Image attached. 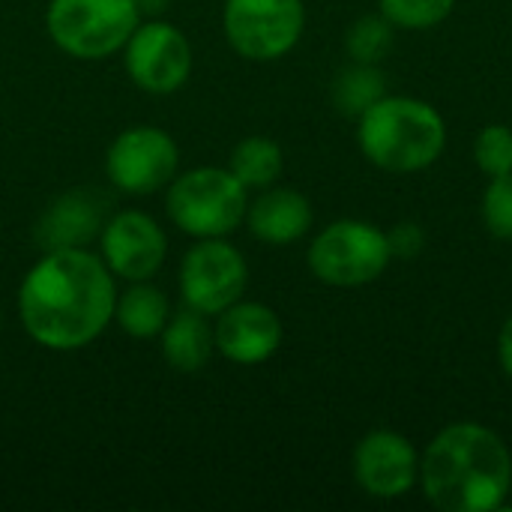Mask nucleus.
Segmentation results:
<instances>
[{
  "instance_id": "nucleus-1",
  "label": "nucleus",
  "mask_w": 512,
  "mask_h": 512,
  "mask_svg": "<svg viewBox=\"0 0 512 512\" xmlns=\"http://www.w3.org/2000/svg\"><path fill=\"white\" fill-rule=\"evenodd\" d=\"M114 306V273L87 249L45 252L18 288L21 324L48 351L87 348L114 321Z\"/></svg>"
},
{
  "instance_id": "nucleus-2",
  "label": "nucleus",
  "mask_w": 512,
  "mask_h": 512,
  "mask_svg": "<svg viewBox=\"0 0 512 512\" xmlns=\"http://www.w3.org/2000/svg\"><path fill=\"white\" fill-rule=\"evenodd\" d=\"M420 489L441 512H495L510 498L512 456L480 423H453L420 459Z\"/></svg>"
},
{
  "instance_id": "nucleus-3",
  "label": "nucleus",
  "mask_w": 512,
  "mask_h": 512,
  "mask_svg": "<svg viewBox=\"0 0 512 512\" xmlns=\"http://www.w3.org/2000/svg\"><path fill=\"white\" fill-rule=\"evenodd\" d=\"M357 141L366 159L384 171H423L447 147L444 117L414 96H381L360 117Z\"/></svg>"
},
{
  "instance_id": "nucleus-4",
  "label": "nucleus",
  "mask_w": 512,
  "mask_h": 512,
  "mask_svg": "<svg viewBox=\"0 0 512 512\" xmlns=\"http://www.w3.org/2000/svg\"><path fill=\"white\" fill-rule=\"evenodd\" d=\"M246 186L228 171L201 165L168 183V219L189 237H228L246 219Z\"/></svg>"
},
{
  "instance_id": "nucleus-5",
  "label": "nucleus",
  "mask_w": 512,
  "mask_h": 512,
  "mask_svg": "<svg viewBox=\"0 0 512 512\" xmlns=\"http://www.w3.org/2000/svg\"><path fill=\"white\" fill-rule=\"evenodd\" d=\"M138 24L141 15L132 0H51L45 12L54 45L78 60L117 54Z\"/></svg>"
},
{
  "instance_id": "nucleus-6",
  "label": "nucleus",
  "mask_w": 512,
  "mask_h": 512,
  "mask_svg": "<svg viewBox=\"0 0 512 512\" xmlns=\"http://www.w3.org/2000/svg\"><path fill=\"white\" fill-rule=\"evenodd\" d=\"M390 258L387 234L360 219H339L327 225L309 246V270L315 279L336 288L375 282L387 270Z\"/></svg>"
},
{
  "instance_id": "nucleus-7",
  "label": "nucleus",
  "mask_w": 512,
  "mask_h": 512,
  "mask_svg": "<svg viewBox=\"0 0 512 512\" xmlns=\"http://www.w3.org/2000/svg\"><path fill=\"white\" fill-rule=\"evenodd\" d=\"M222 27L231 48L249 60H279L303 36V0H225Z\"/></svg>"
},
{
  "instance_id": "nucleus-8",
  "label": "nucleus",
  "mask_w": 512,
  "mask_h": 512,
  "mask_svg": "<svg viewBox=\"0 0 512 512\" xmlns=\"http://www.w3.org/2000/svg\"><path fill=\"white\" fill-rule=\"evenodd\" d=\"M246 282H249L246 258L225 237L198 240V246H192L183 255L180 297L189 309L207 318L243 300Z\"/></svg>"
},
{
  "instance_id": "nucleus-9",
  "label": "nucleus",
  "mask_w": 512,
  "mask_h": 512,
  "mask_svg": "<svg viewBox=\"0 0 512 512\" xmlns=\"http://www.w3.org/2000/svg\"><path fill=\"white\" fill-rule=\"evenodd\" d=\"M180 150L174 138L156 126H132L120 132L105 156L108 180L129 195H150L177 177Z\"/></svg>"
},
{
  "instance_id": "nucleus-10",
  "label": "nucleus",
  "mask_w": 512,
  "mask_h": 512,
  "mask_svg": "<svg viewBox=\"0 0 512 512\" xmlns=\"http://www.w3.org/2000/svg\"><path fill=\"white\" fill-rule=\"evenodd\" d=\"M126 51V72L135 87L147 93H174L189 81L192 72V45L186 33L168 21L150 18L135 27Z\"/></svg>"
},
{
  "instance_id": "nucleus-11",
  "label": "nucleus",
  "mask_w": 512,
  "mask_h": 512,
  "mask_svg": "<svg viewBox=\"0 0 512 512\" xmlns=\"http://www.w3.org/2000/svg\"><path fill=\"white\" fill-rule=\"evenodd\" d=\"M99 246L105 267L114 273V279L126 282L153 279L168 255L162 225L141 210H123L111 216L99 234Z\"/></svg>"
},
{
  "instance_id": "nucleus-12",
  "label": "nucleus",
  "mask_w": 512,
  "mask_h": 512,
  "mask_svg": "<svg viewBox=\"0 0 512 512\" xmlns=\"http://www.w3.org/2000/svg\"><path fill=\"white\" fill-rule=\"evenodd\" d=\"M354 477L366 495L393 501L420 483V456L405 435L378 429L357 444Z\"/></svg>"
},
{
  "instance_id": "nucleus-13",
  "label": "nucleus",
  "mask_w": 512,
  "mask_h": 512,
  "mask_svg": "<svg viewBox=\"0 0 512 512\" xmlns=\"http://www.w3.org/2000/svg\"><path fill=\"white\" fill-rule=\"evenodd\" d=\"M216 351L240 366H258L270 360L282 345V321L264 303L237 300L216 315Z\"/></svg>"
},
{
  "instance_id": "nucleus-14",
  "label": "nucleus",
  "mask_w": 512,
  "mask_h": 512,
  "mask_svg": "<svg viewBox=\"0 0 512 512\" xmlns=\"http://www.w3.org/2000/svg\"><path fill=\"white\" fill-rule=\"evenodd\" d=\"M105 198L93 189H69L54 198L39 225L36 240L45 252L51 249H87L105 228Z\"/></svg>"
},
{
  "instance_id": "nucleus-15",
  "label": "nucleus",
  "mask_w": 512,
  "mask_h": 512,
  "mask_svg": "<svg viewBox=\"0 0 512 512\" xmlns=\"http://www.w3.org/2000/svg\"><path fill=\"white\" fill-rule=\"evenodd\" d=\"M249 231L270 246L297 243L312 228V204L297 189H267L246 207Z\"/></svg>"
},
{
  "instance_id": "nucleus-16",
  "label": "nucleus",
  "mask_w": 512,
  "mask_h": 512,
  "mask_svg": "<svg viewBox=\"0 0 512 512\" xmlns=\"http://www.w3.org/2000/svg\"><path fill=\"white\" fill-rule=\"evenodd\" d=\"M159 336H162V357L168 360L171 369L183 375L201 372L216 351V336H213V327L207 324V315L189 306L177 312L174 318H168Z\"/></svg>"
},
{
  "instance_id": "nucleus-17",
  "label": "nucleus",
  "mask_w": 512,
  "mask_h": 512,
  "mask_svg": "<svg viewBox=\"0 0 512 512\" xmlns=\"http://www.w3.org/2000/svg\"><path fill=\"white\" fill-rule=\"evenodd\" d=\"M168 297L150 285V279L144 282H132L114 306V321L132 336V339H153L162 333V327L168 324Z\"/></svg>"
},
{
  "instance_id": "nucleus-18",
  "label": "nucleus",
  "mask_w": 512,
  "mask_h": 512,
  "mask_svg": "<svg viewBox=\"0 0 512 512\" xmlns=\"http://www.w3.org/2000/svg\"><path fill=\"white\" fill-rule=\"evenodd\" d=\"M285 165L282 147L273 138L264 135H252L243 138L228 159V171L246 186V189H267L279 180Z\"/></svg>"
},
{
  "instance_id": "nucleus-19",
  "label": "nucleus",
  "mask_w": 512,
  "mask_h": 512,
  "mask_svg": "<svg viewBox=\"0 0 512 512\" xmlns=\"http://www.w3.org/2000/svg\"><path fill=\"white\" fill-rule=\"evenodd\" d=\"M381 96H387V81H384V72L378 69V63H357L354 60L333 81V102L348 117H360Z\"/></svg>"
},
{
  "instance_id": "nucleus-20",
  "label": "nucleus",
  "mask_w": 512,
  "mask_h": 512,
  "mask_svg": "<svg viewBox=\"0 0 512 512\" xmlns=\"http://www.w3.org/2000/svg\"><path fill=\"white\" fill-rule=\"evenodd\" d=\"M393 45V24L384 15H363L351 24L345 48L357 63H378Z\"/></svg>"
},
{
  "instance_id": "nucleus-21",
  "label": "nucleus",
  "mask_w": 512,
  "mask_h": 512,
  "mask_svg": "<svg viewBox=\"0 0 512 512\" xmlns=\"http://www.w3.org/2000/svg\"><path fill=\"white\" fill-rule=\"evenodd\" d=\"M456 0H381V15L393 27L426 30L441 24L453 12Z\"/></svg>"
},
{
  "instance_id": "nucleus-22",
  "label": "nucleus",
  "mask_w": 512,
  "mask_h": 512,
  "mask_svg": "<svg viewBox=\"0 0 512 512\" xmlns=\"http://www.w3.org/2000/svg\"><path fill=\"white\" fill-rule=\"evenodd\" d=\"M474 159L486 177H501L512 171V129L504 123H492L477 135Z\"/></svg>"
},
{
  "instance_id": "nucleus-23",
  "label": "nucleus",
  "mask_w": 512,
  "mask_h": 512,
  "mask_svg": "<svg viewBox=\"0 0 512 512\" xmlns=\"http://www.w3.org/2000/svg\"><path fill=\"white\" fill-rule=\"evenodd\" d=\"M483 222L495 237L512 240V171L489 180L483 195Z\"/></svg>"
},
{
  "instance_id": "nucleus-24",
  "label": "nucleus",
  "mask_w": 512,
  "mask_h": 512,
  "mask_svg": "<svg viewBox=\"0 0 512 512\" xmlns=\"http://www.w3.org/2000/svg\"><path fill=\"white\" fill-rule=\"evenodd\" d=\"M387 240H390V252H393L396 258H414V255H420L423 246H426V234H423V228L414 225V222L396 225V228L387 234Z\"/></svg>"
},
{
  "instance_id": "nucleus-25",
  "label": "nucleus",
  "mask_w": 512,
  "mask_h": 512,
  "mask_svg": "<svg viewBox=\"0 0 512 512\" xmlns=\"http://www.w3.org/2000/svg\"><path fill=\"white\" fill-rule=\"evenodd\" d=\"M498 357H501L504 372L512 378V315L507 318V324L501 327V336H498Z\"/></svg>"
},
{
  "instance_id": "nucleus-26",
  "label": "nucleus",
  "mask_w": 512,
  "mask_h": 512,
  "mask_svg": "<svg viewBox=\"0 0 512 512\" xmlns=\"http://www.w3.org/2000/svg\"><path fill=\"white\" fill-rule=\"evenodd\" d=\"M132 3H135L141 18H156V15H162L168 9L171 0H132Z\"/></svg>"
}]
</instances>
